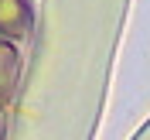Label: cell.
Masks as SVG:
<instances>
[{
    "label": "cell",
    "mask_w": 150,
    "mask_h": 140,
    "mask_svg": "<svg viewBox=\"0 0 150 140\" xmlns=\"http://www.w3.org/2000/svg\"><path fill=\"white\" fill-rule=\"evenodd\" d=\"M31 31V0H0V34L21 38Z\"/></svg>",
    "instance_id": "obj_1"
},
{
    "label": "cell",
    "mask_w": 150,
    "mask_h": 140,
    "mask_svg": "<svg viewBox=\"0 0 150 140\" xmlns=\"http://www.w3.org/2000/svg\"><path fill=\"white\" fill-rule=\"evenodd\" d=\"M17 72H21L17 51H14L7 41H0V103H7V99H10L14 85H17Z\"/></svg>",
    "instance_id": "obj_2"
}]
</instances>
